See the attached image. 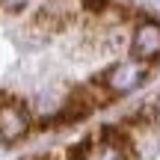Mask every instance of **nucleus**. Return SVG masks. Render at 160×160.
Wrapping results in <instances>:
<instances>
[{
	"mask_svg": "<svg viewBox=\"0 0 160 160\" xmlns=\"http://www.w3.org/2000/svg\"><path fill=\"white\" fill-rule=\"evenodd\" d=\"M142 80H145V59H128V62L113 65L104 77V83H107L110 92L125 95V92H133Z\"/></svg>",
	"mask_w": 160,
	"mask_h": 160,
	"instance_id": "f257e3e1",
	"label": "nucleus"
},
{
	"mask_svg": "<svg viewBox=\"0 0 160 160\" xmlns=\"http://www.w3.org/2000/svg\"><path fill=\"white\" fill-rule=\"evenodd\" d=\"M74 160H125L119 148V137L116 133H101V137L86 139L83 145L74 148Z\"/></svg>",
	"mask_w": 160,
	"mask_h": 160,
	"instance_id": "f03ea898",
	"label": "nucleus"
},
{
	"mask_svg": "<svg viewBox=\"0 0 160 160\" xmlns=\"http://www.w3.org/2000/svg\"><path fill=\"white\" fill-rule=\"evenodd\" d=\"M27 131V113L18 101H3L0 104V139L3 142H15Z\"/></svg>",
	"mask_w": 160,
	"mask_h": 160,
	"instance_id": "7ed1b4c3",
	"label": "nucleus"
},
{
	"mask_svg": "<svg viewBox=\"0 0 160 160\" xmlns=\"http://www.w3.org/2000/svg\"><path fill=\"white\" fill-rule=\"evenodd\" d=\"M131 51H133V57H139V59L160 57V24L157 21H142L137 27Z\"/></svg>",
	"mask_w": 160,
	"mask_h": 160,
	"instance_id": "20e7f679",
	"label": "nucleus"
},
{
	"mask_svg": "<svg viewBox=\"0 0 160 160\" xmlns=\"http://www.w3.org/2000/svg\"><path fill=\"white\" fill-rule=\"evenodd\" d=\"M83 3H86V9H89V12H101L104 6H107V0H83Z\"/></svg>",
	"mask_w": 160,
	"mask_h": 160,
	"instance_id": "39448f33",
	"label": "nucleus"
},
{
	"mask_svg": "<svg viewBox=\"0 0 160 160\" xmlns=\"http://www.w3.org/2000/svg\"><path fill=\"white\" fill-rule=\"evenodd\" d=\"M0 3H3L6 9H21V6L27 3V0H0Z\"/></svg>",
	"mask_w": 160,
	"mask_h": 160,
	"instance_id": "423d86ee",
	"label": "nucleus"
},
{
	"mask_svg": "<svg viewBox=\"0 0 160 160\" xmlns=\"http://www.w3.org/2000/svg\"><path fill=\"white\" fill-rule=\"evenodd\" d=\"M154 107H157V122H160V98H157V104H154Z\"/></svg>",
	"mask_w": 160,
	"mask_h": 160,
	"instance_id": "0eeeda50",
	"label": "nucleus"
}]
</instances>
